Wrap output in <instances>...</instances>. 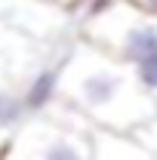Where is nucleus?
Masks as SVG:
<instances>
[{"label": "nucleus", "instance_id": "8", "mask_svg": "<svg viewBox=\"0 0 157 160\" xmlns=\"http://www.w3.org/2000/svg\"><path fill=\"white\" fill-rule=\"evenodd\" d=\"M49 3H59V6H74V3H80V0H49Z\"/></svg>", "mask_w": 157, "mask_h": 160}, {"label": "nucleus", "instance_id": "3", "mask_svg": "<svg viewBox=\"0 0 157 160\" xmlns=\"http://www.w3.org/2000/svg\"><path fill=\"white\" fill-rule=\"evenodd\" d=\"M59 77H62V68H40L37 74L31 77V83L25 86L22 92V105H25V114H34V111H43L49 102L56 99L59 92Z\"/></svg>", "mask_w": 157, "mask_h": 160}, {"label": "nucleus", "instance_id": "7", "mask_svg": "<svg viewBox=\"0 0 157 160\" xmlns=\"http://www.w3.org/2000/svg\"><path fill=\"white\" fill-rule=\"evenodd\" d=\"M126 3L139 6L142 12H151V16H157V0H126Z\"/></svg>", "mask_w": 157, "mask_h": 160}, {"label": "nucleus", "instance_id": "1", "mask_svg": "<svg viewBox=\"0 0 157 160\" xmlns=\"http://www.w3.org/2000/svg\"><path fill=\"white\" fill-rule=\"evenodd\" d=\"M74 99L89 114L108 123L145 120L154 108V99L133 77V68L117 59H96L74 74Z\"/></svg>", "mask_w": 157, "mask_h": 160}, {"label": "nucleus", "instance_id": "2", "mask_svg": "<svg viewBox=\"0 0 157 160\" xmlns=\"http://www.w3.org/2000/svg\"><path fill=\"white\" fill-rule=\"evenodd\" d=\"M86 34L105 56L123 65H136L157 52V16L126 0H114L105 12L86 19Z\"/></svg>", "mask_w": 157, "mask_h": 160}, {"label": "nucleus", "instance_id": "5", "mask_svg": "<svg viewBox=\"0 0 157 160\" xmlns=\"http://www.w3.org/2000/svg\"><path fill=\"white\" fill-rule=\"evenodd\" d=\"M133 68V77L136 83L148 92V96H157V52L154 56H148V59L136 62V65H129Z\"/></svg>", "mask_w": 157, "mask_h": 160}, {"label": "nucleus", "instance_id": "6", "mask_svg": "<svg viewBox=\"0 0 157 160\" xmlns=\"http://www.w3.org/2000/svg\"><path fill=\"white\" fill-rule=\"evenodd\" d=\"M22 114H25L22 96H16V92H0V126H13Z\"/></svg>", "mask_w": 157, "mask_h": 160}, {"label": "nucleus", "instance_id": "4", "mask_svg": "<svg viewBox=\"0 0 157 160\" xmlns=\"http://www.w3.org/2000/svg\"><path fill=\"white\" fill-rule=\"evenodd\" d=\"M40 160H86V154H83V148L74 139L56 136V139L40 151Z\"/></svg>", "mask_w": 157, "mask_h": 160}]
</instances>
